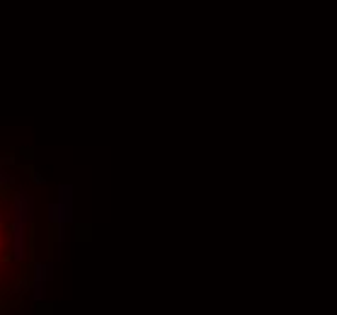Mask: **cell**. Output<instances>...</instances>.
<instances>
[{"label": "cell", "mask_w": 337, "mask_h": 315, "mask_svg": "<svg viewBox=\"0 0 337 315\" xmlns=\"http://www.w3.org/2000/svg\"><path fill=\"white\" fill-rule=\"evenodd\" d=\"M0 245H2V233H0Z\"/></svg>", "instance_id": "6da1fadb"}]
</instances>
